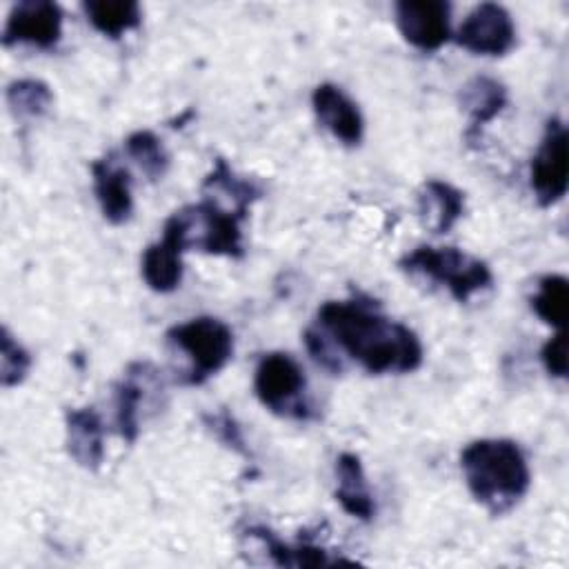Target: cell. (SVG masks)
Returning <instances> with one entry per match:
<instances>
[{"label":"cell","mask_w":569,"mask_h":569,"mask_svg":"<svg viewBox=\"0 0 569 569\" xmlns=\"http://www.w3.org/2000/svg\"><path fill=\"white\" fill-rule=\"evenodd\" d=\"M460 467L471 496L491 516H502L516 507L531 482L522 449L507 438L469 442L460 453Z\"/></svg>","instance_id":"7a4b0ae2"},{"label":"cell","mask_w":569,"mask_h":569,"mask_svg":"<svg viewBox=\"0 0 569 569\" xmlns=\"http://www.w3.org/2000/svg\"><path fill=\"white\" fill-rule=\"evenodd\" d=\"M51 100L53 93L42 80L24 78L7 87V102L16 118H38L49 109Z\"/></svg>","instance_id":"603a6c76"},{"label":"cell","mask_w":569,"mask_h":569,"mask_svg":"<svg viewBox=\"0 0 569 569\" xmlns=\"http://www.w3.org/2000/svg\"><path fill=\"white\" fill-rule=\"evenodd\" d=\"M91 173H93V191L102 209V216L111 224L127 222L133 211L131 176L127 167H122L116 160V156L109 153L107 158L91 162Z\"/></svg>","instance_id":"7c38bea8"},{"label":"cell","mask_w":569,"mask_h":569,"mask_svg":"<svg viewBox=\"0 0 569 569\" xmlns=\"http://www.w3.org/2000/svg\"><path fill=\"white\" fill-rule=\"evenodd\" d=\"M204 425L216 433V438H218L220 442H224L227 447L236 449L238 453L249 456V451H247V447H244V440H242V433H240V427L236 425V420H233L227 411L207 413V416H204Z\"/></svg>","instance_id":"d4e9b609"},{"label":"cell","mask_w":569,"mask_h":569,"mask_svg":"<svg viewBox=\"0 0 569 569\" xmlns=\"http://www.w3.org/2000/svg\"><path fill=\"white\" fill-rule=\"evenodd\" d=\"M182 253L184 249L169 236L149 244L142 253V278L147 287L158 293L173 291L182 280Z\"/></svg>","instance_id":"e0dca14e"},{"label":"cell","mask_w":569,"mask_h":569,"mask_svg":"<svg viewBox=\"0 0 569 569\" xmlns=\"http://www.w3.org/2000/svg\"><path fill=\"white\" fill-rule=\"evenodd\" d=\"M398 267L407 273L425 276L438 284H445L458 302H467L476 291L491 284L489 264L456 247L422 244L402 256Z\"/></svg>","instance_id":"277c9868"},{"label":"cell","mask_w":569,"mask_h":569,"mask_svg":"<svg viewBox=\"0 0 569 569\" xmlns=\"http://www.w3.org/2000/svg\"><path fill=\"white\" fill-rule=\"evenodd\" d=\"M87 20L104 36L120 38L129 29L140 27V4L131 0H87L82 2Z\"/></svg>","instance_id":"d6986e66"},{"label":"cell","mask_w":569,"mask_h":569,"mask_svg":"<svg viewBox=\"0 0 569 569\" xmlns=\"http://www.w3.org/2000/svg\"><path fill=\"white\" fill-rule=\"evenodd\" d=\"M242 220L244 216L204 198L198 204L171 213L162 227V236L176 240L184 251L198 247L213 256L240 258L244 253L240 233Z\"/></svg>","instance_id":"3957f363"},{"label":"cell","mask_w":569,"mask_h":569,"mask_svg":"<svg viewBox=\"0 0 569 569\" xmlns=\"http://www.w3.org/2000/svg\"><path fill=\"white\" fill-rule=\"evenodd\" d=\"M460 102H462L465 111L469 113L467 140L473 142L478 138L480 129L505 109V104H507V89L496 78L476 76V78H471L462 87Z\"/></svg>","instance_id":"5bb4252c"},{"label":"cell","mask_w":569,"mask_h":569,"mask_svg":"<svg viewBox=\"0 0 569 569\" xmlns=\"http://www.w3.org/2000/svg\"><path fill=\"white\" fill-rule=\"evenodd\" d=\"M540 358L545 369L556 376V378H567V342H565V331L558 329L556 336H551L542 349Z\"/></svg>","instance_id":"484cf974"},{"label":"cell","mask_w":569,"mask_h":569,"mask_svg":"<svg viewBox=\"0 0 569 569\" xmlns=\"http://www.w3.org/2000/svg\"><path fill=\"white\" fill-rule=\"evenodd\" d=\"M253 389L258 400L278 416L296 420H307L311 416L309 405L305 400V371L289 353H264L256 367Z\"/></svg>","instance_id":"8992f818"},{"label":"cell","mask_w":569,"mask_h":569,"mask_svg":"<svg viewBox=\"0 0 569 569\" xmlns=\"http://www.w3.org/2000/svg\"><path fill=\"white\" fill-rule=\"evenodd\" d=\"M567 302H569V284L565 276L549 273L540 278L538 293L531 298V309L542 322L556 329H562L567 320Z\"/></svg>","instance_id":"44dd1931"},{"label":"cell","mask_w":569,"mask_h":569,"mask_svg":"<svg viewBox=\"0 0 569 569\" xmlns=\"http://www.w3.org/2000/svg\"><path fill=\"white\" fill-rule=\"evenodd\" d=\"M418 211L436 233H447L465 213V193L449 182L427 180L418 193Z\"/></svg>","instance_id":"2e32d148"},{"label":"cell","mask_w":569,"mask_h":569,"mask_svg":"<svg viewBox=\"0 0 569 569\" xmlns=\"http://www.w3.org/2000/svg\"><path fill=\"white\" fill-rule=\"evenodd\" d=\"M140 378V362H136L116 385V427L127 442H133L138 436V411L144 398V385Z\"/></svg>","instance_id":"ffe728a7"},{"label":"cell","mask_w":569,"mask_h":569,"mask_svg":"<svg viewBox=\"0 0 569 569\" xmlns=\"http://www.w3.org/2000/svg\"><path fill=\"white\" fill-rule=\"evenodd\" d=\"M567 127L560 118H549L545 136L531 160V189L540 207H551L567 193Z\"/></svg>","instance_id":"52a82bcc"},{"label":"cell","mask_w":569,"mask_h":569,"mask_svg":"<svg viewBox=\"0 0 569 569\" xmlns=\"http://www.w3.org/2000/svg\"><path fill=\"white\" fill-rule=\"evenodd\" d=\"M202 193L204 196H213V198L227 196L229 207L247 218L249 207L262 196V189L258 184H253L251 180L238 178L231 171V167L227 164V160L218 158L213 169H211V173L202 182Z\"/></svg>","instance_id":"ac0fdd59"},{"label":"cell","mask_w":569,"mask_h":569,"mask_svg":"<svg viewBox=\"0 0 569 569\" xmlns=\"http://www.w3.org/2000/svg\"><path fill=\"white\" fill-rule=\"evenodd\" d=\"M167 338L191 360V369L187 376L189 385H200L209 376L218 373L233 353L231 329L222 320L211 316H200L176 325L167 331Z\"/></svg>","instance_id":"5b68a950"},{"label":"cell","mask_w":569,"mask_h":569,"mask_svg":"<svg viewBox=\"0 0 569 569\" xmlns=\"http://www.w3.org/2000/svg\"><path fill=\"white\" fill-rule=\"evenodd\" d=\"M336 478H338L336 500L340 502V507L353 518L371 520L376 513V502L371 498L362 462L356 453L345 451L338 456Z\"/></svg>","instance_id":"9a60e30c"},{"label":"cell","mask_w":569,"mask_h":569,"mask_svg":"<svg viewBox=\"0 0 569 569\" xmlns=\"http://www.w3.org/2000/svg\"><path fill=\"white\" fill-rule=\"evenodd\" d=\"M29 367H31V356L18 340H13L9 329L2 327V333H0V382H2V387L20 385L24 380Z\"/></svg>","instance_id":"cb8c5ba5"},{"label":"cell","mask_w":569,"mask_h":569,"mask_svg":"<svg viewBox=\"0 0 569 569\" xmlns=\"http://www.w3.org/2000/svg\"><path fill=\"white\" fill-rule=\"evenodd\" d=\"M311 104L318 122L340 142L356 147L365 136V120L358 104L336 84L322 82L311 93Z\"/></svg>","instance_id":"8fae6325"},{"label":"cell","mask_w":569,"mask_h":569,"mask_svg":"<svg viewBox=\"0 0 569 569\" xmlns=\"http://www.w3.org/2000/svg\"><path fill=\"white\" fill-rule=\"evenodd\" d=\"M64 431H67V451L69 456L84 469L96 471L104 456V427L93 407L69 409L64 413Z\"/></svg>","instance_id":"4fadbf2b"},{"label":"cell","mask_w":569,"mask_h":569,"mask_svg":"<svg viewBox=\"0 0 569 569\" xmlns=\"http://www.w3.org/2000/svg\"><path fill=\"white\" fill-rule=\"evenodd\" d=\"M453 40L478 56H505L516 42V27L505 7L482 2L471 9Z\"/></svg>","instance_id":"ba28073f"},{"label":"cell","mask_w":569,"mask_h":569,"mask_svg":"<svg viewBox=\"0 0 569 569\" xmlns=\"http://www.w3.org/2000/svg\"><path fill=\"white\" fill-rule=\"evenodd\" d=\"M318 322L336 349L369 373H409L422 365L420 338L373 300H329L318 309Z\"/></svg>","instance_id":"6da1fadb"},{"label":"cell","mask_w":569,"mask_h":569,"mask_svg":"<svg viewBox=\"0 0 569 569\" xmlns=\"http://www.w3.org/2000/svg\"><path fill=\"white\" fill-rule=\"evenodd\" d=\"M62 36V9L47 0H24L11 7L2 42H27L40 49H51Z\"/></svg>","instance_id":"30bf717a"},{"label":"cell","mask_w":569,"mask_h":569,"mask_svg":"<svg viewBox=\"0 0 569 569\" xmlns=\"http://www.w3.org/2000/svg\"><path fill=\"white\" fill-rule=\"evenodd\" d=\"M396 24L402 38L422 49L436 51L451 38V7L442 0L396 2Z\"/></svg>","instance_id":"9c48e42d"},{"label":"cell","mask_w":569,"mask_h":569,"mask_svg":"<svg viewBox=\"0 0 569 569\" xmlns=\"http://www.w3.org/2000/svg\"><path fill=\"white\" fill-rule=\"evenodd\" d=\"M124 149L129 153V158L140 167V171L149 178V180H158L167 173L169 169V153L162 147L160 138L149 131V129H140L133 131L127 140H124Z\"/></svg>","instance_id":"7402d4cb"}]
</instances>
